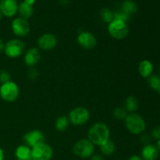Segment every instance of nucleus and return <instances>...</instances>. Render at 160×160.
I'll return each instance as SVG.
<instances>
[{"instance_id":"a878e982","label":"nucleus","mask_w":160,"mask_h":160,"mask_svg":"<svg viewBox=\"0 0 160 160\" xmlns=\"http://www.w3.org/2000/svg\"><path fill=\"white\" fill-rule=\"evenodd\" d=\"M113 20H121V21L126 22L127 23V22L131 19V16H130L129 14L126 13V12H124L123 11H122L121 9H120V10H117L113 12Z\"/></svg>"},{"instance_id":"2eb2a0df","label":"nucleus","mask_w":160,"mask_h":160,"mask_svg":"<svg viewBox=\"0 0 160 160\" xmlns=\"http://www.w3.org/2000/svg\"><path fill=\"white\" fill-rule=\"evenodd\" d=\"M159 156V151L155 145L148 144L145 145L142 151V160H156Z\"/></svg>"},{"instance_id":"c85d7f7f","label":"nucleus","mask_w":160,"mask_h":160,"mask_svg":"<svg viewBox=\"0 0 160 160\" xmlns=\"http://www.w3.org/2000/svg\"><path fill=\"white\" fill-rule=\"evenodd\" d=\"M152 137L156 140L160 139V126H157L152 131Z\"/></svg>"},{"instance_id":"e433bc0d","label":"nucleus","mask_w":160,"mask_h":160,"mask_svg":"<svg viewBox=\"0 0 160 160\" xmlns=\"http://www.w3.org/2000/svg\"><path fill=\"white\" fill-rule=\"evenodd\" d=\"M156 148H157V149H158V151H159V152H160V139H159V140H158V142H157V147H156Z\"/></svg>"},{"instance_id":"423d86ee","label":"nucleus","mask_w":160,"mask_h":160,"mask_svg":"<svg viewBox=\"0 0 160 160\" xmlns=\"http://www.w3.org/2000/svg\"><path fill=\"white\" fill-rule=\"evenodd\" d=\"M20 95L18 85L13 81H10L2 84L0 87V97L2 99L8 102H15Z\"/></svg>"},{"instance_id":"b1692460","label":"nucleus","mask_w":160,"mask_h":160,"mask_svg":"<svg viewBox=\"0 0 160 160\" xmlns=\"http://www.w3.org/2000/svg\"><path fill=\"white\" fill-rule=\"evenodd\" d=\"M100 17H101V20L104 23H106L109 24L114 19L113 12L110 9H109V8L105 7L103 9H102V10L100 11Z\"/></svg>"},{"instance_id":"f8f14e48","label":"nucleus","mask_w":160,"mask_h":160,"mask_svg":"<svg viewBox=\"0 0 160 160\" xmlns=\"http://www.w3.org/2000/svg\"><path fill=\"white\" fill-rule=\"evenodd\" d=\"M23 139L26 142L27 145L32 148L35 145L45 142V135L39 130H33L26 133L23 135Z\"/></svg>"},{"instance_id":"aec40b11","label":"nucleus","mask_w":160,"mask_h":160,"mask_svg":"<svg viewBox=\"0 0 160 160\" xmlns=\"http://www.w3.org/2000/svg\"><path fill=\"white\" fill-rule=\"evenodd\" d=\"M122 11H123L126 13L129 14L130 16L136 13L138 11V5L134 0H124L121 4Z\"/></svg>"},{"instance_id":"0eeeda50","label":"nucleus","mask_w":160,"mask_h":160,"mask_svg":"<svg viewBox=\"0 0 160 160\" xmlns=\"http://www.w3.org/2000/svg\"><path fill=\"white\" fill-rule=\"evenodd\" d=\"M68 119L74 126H82L90 119V112L86 108L77 107L70 111Z\"/></svg>"},{"instance_id":"4c0bfd02","label":"nucleus","mask_w":160,"mask_h":160,"mask_svg":"<svg viewBox=\"0 0 160 160\" xmlns=\"http://www.w3.org/2000/svg\"><path fill=\"white\" fill-rule=\"evenodd\" d=\"M2 15L1 12H0V20H2Z\"/></svg>"},{"instance_id":"f704fd0d","label":"nucleus","mask_w":160,"mask_h":160,"mask_svg":"<svg viewBox=\"0 0 160 160\" xmlns=\"http://www.w3.org/2000/svg\"><path fill=\"white\" fill-rule=\"evenodd\" d=\"M4 159V152H3L2 148L0 147V160Z\"/></svg>"},{"instance_id":"c756f323","label":"nucleus","mask_w":160,"mask_h":160,"mask_svg":"<svg viewBox=\"0 0 160 160\" xmlns=\"http://www.w3.org/2000/svg\"><path fill=\"white\" fill-rule=\"evenodd\" d=\"M90 160H105V159H104V158L101 156V155H98V154L94 155L93 154L90 157Z\"/></svg>"},{"instance_id":"58836bf2","label":"nucleus","mask_w":160,"mask_h":160,"mask_svg":"<svg viewBox=\"0 0 160 160\" xmlns=\"http://www.w3.org/2000/svg\"><path fill=\"white\" fill-rule=\"evenodd\" d=\"M116 160H120V159H116Z\"/></svg>"},{"instance_id":"5701e85b","label":"nucleus","mask_w":160,"mask_h":160,"mask_svg":"<svg viewBox=\"0 0 160 160\" xmlns=\"http://www.w3.org/2000/svg\"><path fill=\"white\" fill-rule=\"evenodd\" d=\"M148 83L149 87L156 93L160 94V77L156 74L148 77Z\"/></svg>"},{"instance_id":"c9c22d12","label":"nucleus","mask_w":160,"mask_h":160,"mask_svg":"<svg viewBox=\"0 0 160 160\" xmlns=\"http://www.w3.org/2000/svg\"><path fill=\"white\" fill-rule=\"evenodd\" d=\"M59 2L61 5H67L69 3V0H59Z\"/></svg>"},{"instance_id":"7c9ffc66","label":"nucleus","mask_w":160,"mask_h":160,"mask_svg":"<svg viewBox=\"0 0 160 160\" xmlns=\"http://www.w3.org/2000/svg\"><path fill=\"white\" fill-rule=\"evenodd\" d=\"M141 139H142V143L145 144V145H148V142H149L150 139H149V137H148V135H146V134H145V135L142 136V138Z\"/></svg>"},{"instance_id":"393cba45","label":"nucleus","mask_w":160,"mask_h":160,"mask_svg":"<svg viewBox=\"0 0 160 160\" xmlns=\"http://www.w3.org/2000/svg\"><path fill=\"white\" fill-rule=\"evenodd\" d=\"M113 116L117 120H124L128 116V112L123 107H117L113 110Z\"/></svg>"},{"instance_id":"6ab92c4d","label":"nucleus","mask_w":160,"mask_h":160,"mask_svg":"<svg viewBox=\"0 0 160 160\" xmlns=\"http://www.w3.org/2000/svg\"><path fill=\"white\" fill-rule=\"evenodd\" d=\"M139 107L138 100L134 96H129L125 99L123 108L126 109V111L130 113L135 112Z\"/></svg>"},{"instance_id":"bb28decb","label":"nucleus","mask_w":160,"mask_h":160,"mask_svg":"<svg viewBox=\"0 0 160 160\" xmlns=\"http://www.w3.org/2000/svg\"><path fill=\"white\" fill-rule=\"evenodd\" d=\"M11 81V76L9 74V72H7L6 70H0V83L2 84H5V83H7L9 81Z\"/></svg>"},{"instance_id":"4468645a","label":"nucleus","mask_w":160,"mask_h":160,"mask_svg":"<svg viewBox=\"0 0 160 160\" xmlns=\"http://www.w3.org/2000/svg\"><path fill=\"white\" fill-rule=\"evenodd\" d=\"M24 62L28 67H34L41 59V53L37 48H31L24 55Z\"/></svg>"},{"instance_id":"dca6fc26","label":"nucleus","mask_w":160,"mask_h":160,"mask_svg":"<svg viewBox=\"0 0 160 160\" xmlns=\"http://www.w3.org/2000/svg\"><path fill=\"white\" fill-rule=\"evenodd\" d=\"M14 155L17 160H29L31 157V148L28 145H21L16 148Z\"/></svg>"},{"instance_id":"72a5a7b5","label":"nucleus","mask_w":160,"mask_h":160,"mask_svg":"<svg viewBox=\"0 0 160 160\" xmlns=\"http://www.w3.org/2000/svg\"><path fill=\"white\" fill-rule=\"evenodd\" d=\"M23 2L27 3V4L30 5V6H33L34 2H35V0H23Z\"/></svg>"},{"instance_id":"9b49d317","label":"nucleus","mask_w":160,"mask_h":160,"mask_svg":"<svg viewBox=\"0 0 160 160\" xmlns=\"http://www.w3.org/2000/svg\"><path fill=\"white\" fill-rule=\"evenodd\" d=\"M78 43L84 49H92L97 45V39L93 34L88 31L81 32L78 36Z\"/></svg>"},{"instance_id":"9d476101","label":"nucleus","mask_w":160,"mask_h":160,"mask_svg":"<svg viewBox=\"0 0 160 160\" xmlns=\"http://www.w3.org/2000/svg\"><path fill=\"white\" fill-rule=\"evenodd\" d=\"M57 38L56 36L50 33L42 34L38 40V46L43 51H51L57 45Z\"/></svg>"},{"instance_id":"7ed1b4c3","label":"nucleus","mask_w":160,"mask_h":160,"mask_svg":"<svg viewBox=\"0 0 160 160\" xmlns=\"http://www.w3.org/2000/svg\"><path fill=\"white\" fill-rule=\"evenodd\" d=\"M129 27L126 22L113 20L108 24V32L116 40L124 39L129 34Z\"/></svg>"},{"instance_id":"412c9836","label":"nucleus","mask_w":160,"mask_h":160,"mask_svg":"<svg viewBox=\"0 0 160 160\" xmlns=\"http://www.w3.org/2000/svg\"><path fill=\"white\" fill-rule=\"evenodd\" d=\"M70 120L67 116H60L55 122V128L59 132H64L69 128Z\"/></svg>"},{"instance_id":"4be33fe9","label":"nucleus","mask_w":160,"mask_h":160,"mask_svg":"<svg viewBox=\"0 0 160 160\" xmlns=\"http://www.w3.org/2000/svg\"><path fill=\"white\" fill-rule=\"evenodd\" d=\"M100 150H101L102 153L105 156H111L116 151V145L112 141L109 139L107 142L104 144V145L100 146Z\"/></svg>"},{"instance_id":"a211bd4d","label":"nucleus","mask_w":160,"mask_h":160,"mask_svg":"<svg viewBox=\"0 0 160 160\" xmlns=\"http://www.w3.org/2000/svg\"><path fill=\"white\" fill-rule=\"evenodd\" d=\"M153 70V65L149 60H142L138 67V71L141 76L144 78H148L152 75Z\"/></svg>"},{"instance_id":"20e7f679","label":"nucleus","mask_w":160,"mask_h":160,"mask_svg":"<svg viewBox=\"0 0 160 160\" xmlns=\"http://www.w3.org/2000/svg\"><path fill=\"white\" fill-rule=\"evenodd\" d=\"M95 152V146L88 139H81L78 141L73 147V152L81 159H88Z\"/></svg>"},{"instance_id":"f3484780","label":"nucleus","mask_w":160,"mask_h":160,"mask_svg":"<svg viewBox=\"0 0 160 160\" xmlns=\"http://www.w3.org/2000/svg\"><path fill=\"white\" fill-rule=\"evenodd\" d=\"M18 12L20 14V17L28 20L34 14V7L33 6L27 4L24 2H22L18 6Z\"/></svg>"},{"instance_id":"f03ea898","label":"nucleus","mask_w":160,"mask_h":160,"mask_svg":"<svg viewBox=\"0 0 160 160\" xmlns=\"http://www.w3.org/2000/svg\"><path fill=\"white\" fill-rule=\"evenodd\" d=\"M124 122L128 131L132 134H136V135L143 133L146 127L143 117L135 112L128 114Z\"/></svg>"},{"instance_id":"6e6552de","label":"nucleus","mask_w":160,"mask_h":160,"mask_svg":"<svg viewBox=\"0 0 160 160\" xmlns=\"http://www.w3.org/2000/svg\"><path fill=\"white\" fill-rule=\"evenodd\" d=\"M53 149L48 144L41 143L31 148V157L34 160H51Z\"/></svg>"},{"instance_id":"1a4fd4ad","label":"nucleus","mask_w":160,"mask_h":160,"mask_svg":"<svg viewBox=\"0 0 160 160\" xmlns=\"http://www.w3.org/2000/svg\"><path fill=\"white\" fill-rule=\"evenodd\" d=\"M11 28L13 34L18 37H25L29 34L31 31V27L28 20L21 17H17L12 20L11 23Z\"/></svg>"},{"instance_id":"39448f33","label":"nucleus","mask_w":160,"mask_h":160,"mask_svg":"<svg viewBox=\"0 0 160 160\" xmlns=\"http://www.w3.org/2000/svg\"><path fill=\"white\" fill-rule=\"evenodd\" d=\"M26 46L20 39H11L5 44V54L11 59H16L24 53Z\"/></svg>"},{"instance_id":"ddd939ff","label":"nucleus","mask_w":160,"mask_h":160,"mask_svg":"<svg viewBox=\"0 0 160 160\" xmlns=\"http://www.w3.org/2000/svg\"><path fill=\"white\" fill-rule=\"evenodd\" d=\"M17 0H0V12L6 17H12L18 12Z\"/></svg>"},{"instance_id":"cd10ccee","label":"nucleus","mask_w":160,"mask_h":160,"mask_svg":"<svg viewBox=\"0 0 160 160\" xmlns=\"http://www.w3.org/2000/svg\"><path fill=\"white\" fill-rule=\"evenodd\" d=\"M39 73L38 71V70H36L34 67H31V68L28 70V77L29 79L32 80V81H34V80L37 79L38 78Z\"/></svg>"},{"instance_id":"f257e3e1","label":"nucleus","mask_w":160,"mask_h":160,"mask_svg":"<svg viewBox=\"0 0 160 160\" xmlns=\"http://www.w3.org/2000/svg\"><path fill=\"white\" fill-rule=\"evenodd\" d=\"M109 136L110 131L109 127L106 123L101 122L92 125L88 132V139L94 145H98L99 147L109 140Z\"/></svg>"},{"instance_id":"2f4dec72","label":"nucleus","mask_w":160,"mask_h":160,"mask_svg":"<svg viewBox=\"0 0 160 160\" xmlns=\"http://www.w3.org/2000/svg\"><path fill=\"white\" fill-rule=\"evenodd\" d=\"M4 48H5V43L3 42L2 39L0 38V52L4 51Z\"/></svg>"},{"instance_id":"473e14b6","label":"nucleus","mask_w":160,"mask_h":160,"mask_svg":"<svg viewBox=\"0 0 160 160\" xmlns=\"http://www.w3.org/2000/svg\"><path fill=\"white\" fill-rule=\"evenodd\" d=\"M128 160H142V159L141 158V156L134 155V156H131Z\"/></svg>"}]
</instances>
